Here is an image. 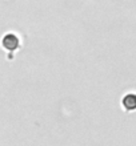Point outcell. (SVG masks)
Instances as JSON below:
<instances>
[{
	"instance_id": "cell-1",
	"label": "cell",
	"mask_w": 136,
	"mask_h": 146,
	"mask_svg": "<svg viewBox=\"0 0 136 146\" xmlns=\"http://www.w3.org/2000/svg\"><path fill=\"white\" fill-rule=\"evenodd\" d=\"M1 45H3L4 49L9 50V52H13L20 46V40L19 37L15 35V33H7L4 35V37L1 38Z\"/></svg>"
},
{
	"instance_id": "cell-2",
	"label": "cell",
	"mask_w": 136,
	"mask_h": 146,
	"mask_svg": "<svg viewBox=\"0 0 136 146\" xmlns=\"http://www.w3.org/2000/svg\"><path fill=\"white\" fill-rule=\"evenodd\" d=\"M121 108L125 111H136V93L128 92L121 97Z\"/></svg>"
}]
</instances>
